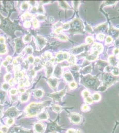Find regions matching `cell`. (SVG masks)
Returning a JSON list of instances; mask_svg holds the SVG:
<instances>
[{
  "mask_svg": "<svg viewBox=\"0 0 119 133\" xmlns=\"http://www.w3.org/2000/svg\"><path fill=\"white\" fill-rule=\"evenodd\" d=\"M2 131L4 133H6L8 130V128L5 126H4V127H2Z\"/></svg>",
  "mask_w": 119,
  "mask_h": 133,
  "instance_id": "cell-17",
  "label": "cell"
},
{
  "mask_svg": "<svg viewBox=\"0 0 119 133\" xmlns=\"http://www.w3.org/2000/svg\"><path fill=\"white\" fill-rule=\"evenodd\" d=\"M65 93V90H63L62 91H61L60 92H57L55 94H53L52 95V98L56 100H57L58 101H60L61 98H62V97L64 95V94Z\"/></svg>",
  "mask_w": 119,
  "mask_h": 133,
  "instance_id": "cell-4",
  "label": "cell"
},
{
  "mask_svg": "<svg viewBox=\"0 0 119 133\" xmlns=\"http://www.w3.org/2000/svg\"><path fill=\"white\" fill-rule=\"evenodd\" d=\"M29 98V95H22V96L21 97V101L22 102L27 101V100Z\"/></svg>",
  "mask_w": 119,
  "mask_h": 133,
  "instance_id": "cell-9",
  "label": "cell"
},
{
  "mask_svg": "<svg viewBox=\"0 0 119 133\" xmlns=\"http://www.w3.org/2000/svg\"><path fill=\"white\" fill-rule=\"evenodd\" d=\"M34 129L37 133H43L45 131V127L43 124L37 122L34 125Z\"/></svg>",
  "mask_w": 119,
  "mask_h": 133,
  "instance_id": "cell-3",
  "label": "cell"
},
{
  "mask_svg": "<svg viewBox=\"0 0 119 133\" xmlns=\"http://www.w3.org/2000/svg\"><path fill=\"white\" fill-rule=\"evenodd\" d=\"M7 60H8V61H10L11 60V57H10V56H8L7 58Z\"/></svg>",
  "mask_w": 119,
  "mask_h": 133,
  "instance_id": "cell-28",
  "label": "cell"
},
{
  "mask_svg": "<svg viewBox=\"0 0 119 133\" xmlns=\"http://www.w3.org/2000/svg\"><path fill=\"white\" fill-rule=\"evenodd\" d=\"M62 30V28H58V29L56 30V32L57 33H60V32Z\"/></svg>",
  "mask_w": 119,
  "mask_h": 133,
  "instance_id": "cell-25",
  "label": "cell"
},
{
  "mask_svg": "<svg viewBox=\"0 0 119 133\" xmlns=\"http://www.w3.org/2000/svg\"><path fill=\"white\" fill-rule=\"evenodd\" d=\"M88 109H89V107H88V106H87V105H84V106H83L82 107L83 111H87Z\"/></svg>",
  "mask_w": 119,
  "mask_h": 133,
  "instance_id": "cell-22",
  "label": "cell"
},
{
  "mask_svg": "<svg viewBox=\"0 0 119 133\" xmlns=\"http://www.w3.org/2000/svg\"><path fill=\"white\" fill-rule=\"evenodd\" d=\"M85 101L86 102L89 104H91L92 103L93 100H92V98H91L90 97H87L85 98Z\"/></svg>",
  "mask_w": 119,
  "mask_h": 133,
  "instance_id": "cell-10",
  "label": "cell"
},
{
  "mask_svg": "<svg viewBox=\"0 0 119 133\" xmlns=\"http://www.w3.org/2000/svg\"><path fill=\"white\" fill-rule=\"evenodd\" d=\"M38 118L41 119V120H46L49 118L48 113L46 112H41L40 114H38Z\"/></svg>",
  "mask_w": 119,
  "mask_h": 133,
  "instance_id": "cell-6",
  "label": "cell"
},
{
  "mask_svg": "<svg viewBox=\"0 0 119 133\" xmlns=\"http://www.w3.org/2000/svg\"><path fill=\"white\" fill-rule=\"evenodd\" d=\"M113 73L115 76H117L119 74V70L118 68H115L113 71Z\"/></svg>",
  "mask_w": 119,
  "mask_h": 133,
  "instance_id": "cell-13",
  "label": "cell"
},
{
  "mask_svg": "<svg viewBox=\"0 0 119 133\" xmlns=\"http://www.w3.org/2000/svg\"><path fill=\"white\" fill-rule=\"evenodd\" d=\"M15 130L17 133H33L32 130H28L19 127H16L15 128Z\"/></svg>",
  "mask_w": 119,
  "mask_h": 133,
  "instance_id": "cell-5",
  "label": "cell"
},
{
  "mask_svg": "<svg viewBox=\"0 0 119 133\" xmlns=\"http://www.w3.org/2000/svg\"><path fill=\"white\" fill-rule=\"evenodd\" d=\"M70 120L73 123L78 124L81 121V116L76 113H73L70 115Z\"/></svg>",
  "mask_w": 119,
  "mask_h": 133,
  "instance_id": "cell-2",
  "label": "cell"
},
{
  "mask_svg": "<svg viewBox=\"0 0 119 133\" xmlns=\"http://www.w3.org/2000/svg\"><path fill=\"white\" fill-rule=\"evenodd\" d=\"M43 95L42 92L41 90H39L37 92H36V95L37 97H40Z\"/></svg>",
  "mask_w": 119,
  "mask_h": 133,
  "instance_id": "cell-14",
  "label": "cell"
},
{
  "mask_svg": "<svg viewBox=\"0 0 119 133\" xmlns=\"http://www.w3.org/2000/svg\"><path fill=\"white\" fill-rule=\"evenodd\" d=\"M66 133H77V132L73 129H69L67 130Z\"/></svg>",
  "mask_w": 119,
  "mask_h": 133,
  "instance_id": "cell-18",
  "label": "cell"
},
{
  "mask_svg": "<svg viewBox=\"0 0 119 133\" xmlns=\"http://www.w3.org/2000/svg\"><path fill=\"white\" fill-rule=\"evenodd\" d=\"M92 41H93V39L91 37H88L86 39V42H87L88 44H90L92 43Z\"/></svg>",
  "mask_w": 119,
  "mask_h": 133,
  "instance_id": "cell-15",
  "label": "cell"
},
{
  "mask_svg": "<svg viewBox=\"0 0 119 133\" xmlns=\"http://www.w3.org/2000/svg\"><path fill=\"white\" fill-rule=\"evenodd\" d=\"M2 108L0 107V116H1V114H2Z\"/></svg>",
  "mask_w": 119,
  "mask_h": 133,
  "instance_id": "cell-29",
  "label": "cell"
},
{
  "mask_svg": "<svg viewBox=\"0 0 119 133\" xmlns=\"http://www.w3.org/2000/svg\"><path fill=\"white\" fill-rule=\"evenodd\" d=\"M52 110L56 112H59L61 110V107L59 106L55 105V106H52Z\"/></svg>",
  "mask_w": 119,
  "mask_h": 133,
  "instance_id": "cell-8",
  "label": "cell"
},
{
  "mask_svg": "<svg viewBox=\"0 0 119 133\" xmlns=\"http://www.w3.org/2000/svg\"><path fill=\"white\" fill-rule=\"evenodd\" d=\"M10 93H11L12 95H14L17 94V90H16L15 89H12L11 90H10Z\"/></svg>",
  "mask_w": 119,
  "mask_h": 133,
  "instance_id": "cell-20",
  "label": "cell"
},
{
  "mask_svg": "<svg viewBox=\"0 0 119 133\" xmlns=\"http://www.w3.org/2000/svg\"><path fill=\"white\" fill-rule=\"evenodd\" d=\"M0 133H4L2 130H0Z\"/></svg>",
  "mask_w": 119,
  "mask_h": 133,
  "instance_id": "cell-30",
  "label": "cell"
},
{
  "mask_svg": "<svg viewBox=\"0 0 119 133\" xmlns=\"http://www.w3.org/2000/svg\"><path fill=\"white\" fill-rule=\"evenodd\" d=\"M6 122L8 125H12L14 123V120L13 119H11V118L7 120Z\"/></svg>",
  "mask_w": 119,
  "mask_h": 133,
  "instance_id": "cell-11",
  "label": "cell"
},
{
  "mask_svg": "<svg viewBox=\"0 0 119 133\" xmlns=\"http://www.w3.org/2000/svg\"><path fill=\"white\" fill-rule=\"evenodd\" d=\"M56 133V132H53V133Z\"/></svg>",
  "mask_w": 119,
  "mask_h": 133,
  "instance_id": "cell-31",
  "label": "cell"
},
{
  "mask_svg": "<svg viewBox=\"0 0 119 133\" xmlns=\"http://www.w3.org/2000/svg\"><path fill=\"white\" fill-rule=\"evenodd\" d=\"M115 2H113V1H108V2H106V3H107V5H113V4H114L115 3Z\"/></svg>",
  "mask_w": 119,
  "mask_h": 133,
  "instance_id": "cell-23",
  "label": "cell"
},
{
  "mask_svg": "<svg viewBox=\"0 0 119 133\" xmlns=\"http://www.w3.org/2000/svg\"><path fill=\"white\" fill-rule=\"evenodd\" d=\"M112 41V38L111 37H108L106 39V42L107 43H110Z\"/></svg>",
  "mask_w": 119,
  "mask_h": 133,
  "instance_id": "cell-21",
  "label": "cell"
},
{
  "mask_svg": "<svg viewBox=\"0 0 119 133\" xmlns=\"http://www.w3.org/2000/svg\"><path fill=\"white\" fill-rule=\"evenodd\" d=\"M104 35H103L102 34H99L98 36H97V38H98V39L99 40H103L104 38Z\"/></svg>",
  "mask_w": 119,
  "mask_h": 133,
  "instance_id": "cell-16",
  "label": "cell"
},
{
  "mask_svg": "<svg viewBox=\"0 0 119 133\" xmlns=\"http://www.w3.org/2000/svg\"><path fill=\"white\" fill-rule=\"evenodd\" d=\"M47 106L45 102L41 103H32L26 109V113L29 117H33L40 114L45 107Z\"/></svg>",
  "mask_w": 119,
  "mask_h": 133,
  "instance_id": "cell-1",
  "label": "cell"
},
{
  "mask_svg": "<svg viewBox=\"0 0 119 133\" xmlns=\"http://www.w3.org/2000/svg\"><path fill=\"white\" fill-rule=\"evenodd\" d=\"M119 49H118V48H116V49H115L114 50V53L115 54H117L118 53H119Z\"/></svg>",
  "mask_w": 119,
  "mask_h": 133,
  "instance_id": "cell-27",
  "label": "cell"
},
{
  "mask_svg": "<svg viewBox=\"0 0 119 133\" xmlns=\"http://www.w3.org/2000/svg\"><path fill=\"white\" fill-rule=\"evenodd\" d=\"M82 95L84 97V98H85L86 97H89V92L87 90H84L82 92Z\"/></svg>",
  "mask_w": 119,
  "mask_h": 133,
  "instance_id": "cell-12",
  "label": "cell"
},
{
  "mask_svg": "<svg viewBox=\"0 0 119 133\" xmlns=\"http://www.w3.org/2000/svg\"><path fill=\"white\" fill-rule=\"evenodd\" d=\"M25 27H29L30 26V22H29V21H27V22H26L25 23Z\"/></svg>",
  "mask_w": 119,
  "mask_h": 133,
  "instance_id": "cell-24",
  "label": "cell"
},
{
  "mask_svg": "<svg viewBox=\"0 0 119 133\" xmlns=\"http://www.w3.org/2000/svg\"><path fill=\"white\" fill-rule=\"evenodd\" d=\"M38 22H37V20H36L35 22H34V26L35 27H37L38 26Z\"/></svg>",
  "mask_w": 119,
  "mask_h": 133,
  "instance_id": "cell-26",
  "label": "cell"
},
{
  "mask_svg": "<svg viewBox=\"0 0 119 133\" xmlns=\"http://www.w3.org/2000/svg\"><path fill=\"white\" fill-rule=\"evenodd\" d=\"M93 99L95 101H98L100 100V96L99 94L96 93L94 94L93 95Z\"/></svg>",
  "mask_w": 119,
  "mask_h": 133,
  "instance_id": "cell-7",
  "label": "cell"
},
{
  "mask_svg": "<svg viewBox=\"0 0 119 133\" xmlns=\"http://www.w3.org/2000/svg\"><path fill=\"white\" fill-rule=\"evenodd\" d=\"M76 87V84L74 82H72L71 83H70V87L72 88H74L75 87Z\"/></svg>",
  "mask_w": 119,
  "mask_h": 133,
  "instance_id": "cell-19",
  "label": "cell"
}]
</instances>
